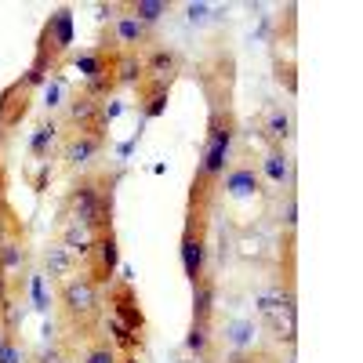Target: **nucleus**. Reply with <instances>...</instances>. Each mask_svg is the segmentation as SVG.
<instances>
[{
    "mask_svg": "<svg viewBox=\"0 0 363 363\" xmlns=\"http://www.w3.org/2000/svg\"><path fill=\"white\" fill-rule=\"evenodd\" d=\"M116 186L120 171L102 164V167H84L73 174L69 189L62 196V222L80 225L87 236H99L113 229V203H116Z\"/></svg>",
    "mask_w": 363,
    "mask_h": 363,
    "instance_id": "f257e3e1",
    "label": "nucleus"
},
{
    "mask_svg": "<svg viewBox=\"0 0 363 363\" xmlns=\"http://www.w3.org/2000/svg\"><path fill=\"white\" fill-rule=\"evenodd\" d=\"M55 309H58V323L66 330V345L73 349L77 342H91L95 335H102V320H106V301L102 291L91 284L84 272L55 284Z\"/></svg>",
    "mask_w": 363,
    "mask_h": 363,
    "instance_id": "f03ea898",
    "label": "nucleus"
},
{
    "mask_svg": "<svg viewBox=\"0 0 363 363\" xmlns=\"http://www.w3.org/2000/svg\"><path fill=\"white\" fill-rule=\"evenodd\" d=\"M69 55H73V8L62 4L44 18L40 33H37V48H33V62H29L26 73L44 87L51 73L66 66Z\"/></svg>",
    "mask_w": 363,
    "mask_h": 363,
    "instance_id": "7ed1b4c3",
    "label": "nucleus"
},
{
    "mask_svg": "<svg viewBox=\"0 0 363 363\" xmlns=\"http://www.w3.org/2000/svg\"><path fill=\"white\" fill-rule=\"evenodd\" d=\"M211 218H215V207H207V203H189V200H186V222H182L178 258H182V272H186L189 284H200V280L207 277Z\"/></svg>",
    "mask_w": 363,
    "mask_h": 363,
    "instance_id": "20e7f679",
    "label": "nucleus"
},
{
    "mask_svg": "<svg viewBox=\"0 0 363 363\" xmlns=\"http://www.w3.org/2000/svg\"><path fill=\"white\" fill-rule=\"evenodd\" d=\"M196 77H200V87H203L207 109H236V102H233L236 62H233V51L229 48H211L200 58Z\"/></svg>",
    "mask_w": 363,
    "mask_h": 363,
    "instance_id": "39448f33",
    "label": "nucleus"
},
{
    "mask_svg": "<svg viewBox=\"0 0 363 363\" xmlns=\"http://www.w3.org/2000/svg\"><path fill=\"white\" fill-rule=\"evenodd\" d=\"M265 196V182L258 171V157L255 153H233L225 174H222V186H218V200L229 203H255Z\"/></svg>",
    "mask_w": 363,
    "mask_h": 363,
    "instance_id": "423d86ee",
    "label": "nucleus"
},
{
    "mask_svg": "<svg viewBox=\"0 0 363 363\" xmlns=\"http://www.w3.org/2000/svg\"><path fill=\"white\" fill-rule=\"evenodd\" d=\"M106 131H91V128H66L62 135H58V164H62V171L77 174L84 167H91L102 153H106Z\"/></svg>",
    "mask_w": 363,
    "mask_h": 363,
    "instance_id": "0eeeda50",
    "label": "nucleus"
},
{
    "mask_svg": "<svg viewBox=\"0 0 363 363\" xmlns=\"http://www.w3.org/2000/svg\"><path fill=\"white\" fill-rule=\"evenodd\" d=\"M116 272H120V240H116V229L91 236V247L84 255V277L95 284L99 291H106L116 280Z\"/></svg>",
    "mask_w": 363,
    "mask_h": 363,
    "instance_id": "6e6552de",
    "label": "nucleus"
},
{
    "mask_svg": "<svg viewBox=\"0 0 363 363\" xmlns=\"http://www.w3.org/2000/svg\"><path fill=\"white\" fill-rule=\"evenodd\" d=\"M102 301L109 306V320L116 323H124L128 330H135V335H142L145 330V309H142V301H138V291L131 280H113L106 291H102Z\"/></svg>",
    "mask_w": 363,
    "mask_h": 363,
    "instance_id": "1a4fd4ad",
    "label": "nucleus"
},
{
    "mask_svg": "<svg viewBox=\"0 0 363 363\" xmlns=\"http://www.w3.org/2000/svg\"><path fill=\"white\" fill-rule=\"evenodd\" d=\"M37 80L29 77V73H22V77H15L4 91H0V131H15L22 120L29 116V109H33V99H37Z\"/></svg>",
    "mask_w": 363,
    "mask_h": 363,
    "instance_id": "9d476101",
    "label": "nucleus"
},
{
    "mask_svg": "<svg viewBox=\"0 0 363 363\" xmlns=\"http://www.w3.org/2000/svg\"><path fill=\"white\" fill-rule=\"evenodd\" d=\"M102 37L116 48V51H128V55H142L145 48H153V44H160V37H157V29H149V26H142L138 18H131V15H124L120 11L106 29H102Z\"/></svg>",
    "mask_w": 363,
    "mask_h": 363,
    "instance_id": "9b49d317",
    "label": "nucleus"
},
{
    "mask_svg": "<svg viewBox=\"0 0 363 363\" xmlns=\"http://www.w3.org/2000/svg\"><path fill=\"white\" fill-rule=\"evenodd\" d=\"M255 131H258L262 145H287L294 138V116H291V109L284 102H269L258 113Z\"/></svg>",
    "mask_w": 363,
    "mask_h": 363,
    "instance_id": "f8f14e48",
    "label": "nucleus"
},
{
    "mask_svg": "<svg viewBox=\"0 0 363 363\" xmlns=\"http://www.w3.org/2000/svg\"><path fill=\"white\" fill-rule=\"evenodd\" d=\"M109 124V109L106 102L91 99L87 91H73L69 102H66V128H91V131H106Z\"/></svg>",
    "mask_w": 363,
    "mask_h": 363,
    "instance_id": "ddd939ff",
    "label": "nucleus"
},
{
    "mask_svg": "<svg viewBox=\"0 0 363 363\" xmlns=\"http://www.w3.org/2000/svg\"><path fill=\"white\" fill-rule=\"evenodd\" d=\"M142 77H153V80H167V84H174L178 80V73H182V66H186V58H182V51L178 48H171V44H153V48H145L142 55Z\"/></svg>",
    "mask_w": 363,
    "mask_h": 363,
    "instance_id": "4468645a",
    "label": "nucleus"
},
{
    "mask_svg": "<svg viewBox=\"0 0 363 363\" xmlns=\"http://www.w3.org/2000/svg\"><path fill=\"white\" fill-rule=\"evenodd\" d=\"M258 171L265 186H277V189L294 186V164H291L287 145H265V153L258 157Z\"/></svg>",
    "mask_w": 363,
    "mask_h": 363,
    "instance_id": "2eb2a0df",
    "label": "nucleus"
},
{
    "mask_svg": "<svg viewBox=\"0 0 363 363\" xmlns=\"http://www.w3.org/2000/svg\"><path fill=\"white\" fill-rule=\"evenodd\" d=\"M171 87H174V84H167V80L142 77V80L135 84V106H138V113H142L145 120L164 116V113H167V102H171Z\"/></svg>",
    "mask_w": 363,
    "mask_h": 363,
    "instance_id": "dca6fc26",
    "label": "nucleus"
},
{
    "mask_svg": "<svg viewBox=\"0 0 363 363\" xmlns=\"http://www.w3.org/2000/svg\"><path fill=\"white\" fill-rule=\"evenodd\" d=\"M186 352L196 356L200 363H215L218 352H222V342H218V335H215V323H189Z\"/></svg>",
    "mask_w": 363,
    "mask_h": 363,
    "instance_id": "f3484780",
    "label": "nucleus"
},
{
    "mask_svg": "<svg viewBox=\"0 0 363 363\" xmlns=\"http://www.w3.org/2000/svg\"><path fill=\"white\" fill-rule=\"evenodd\" d=\"M77 272H80V258L69 247H62L58 240H55V244H48V251H44V277L48 280L62 284V280L77 277Z\"/></svg>",
    "mask_w": 363,
    "mask_h": 363,
    "instance_id": "a211bd4d",
    "label": "nucleus"
},
{
    "mask_svg": "<svg viewBox=\"0 0 363 363\" xmlns=\"http://www.w3.org/2000/svg\"><path fill=\"white\" fill-rule=\"evenodd\" d=\"M215 306H218V280L207 277L193 284V323H215Z\"/></svg>",
    "mask_w": 363,
    "mask_h": 363,
    "instance_id": "6ab92c4d",
    "label": "nucleus"
},
{
    "mask_svg": "<svg viewBox=\"0 0 363 363\" xmlns=\"http://www.w3.org/2000/svg\"><path fill=\"white\" fill-rule=\"evenodd\" d=\"M171 0H128V4H120V11L124 15H131V18H138L142 26H149V29H157L167 15H171Z\"/></svg>",
    "mask_w": 363,
    "mask_h": 363,
    "instance_id": "aec40b11",
    "label": "nucleus"
},
{
    "mask_svg": "<svg viewBox=\"0 0 363 363\" xmlns=\"http://www.w3.org/2000/svg\"><path fill=\"white\" fill-rule=\"evenodd\" d=\"M58 135H62V131H58V124H55L51 116H48V120H40L37 131H33V138H29V157L40 160V164H48V160H51V153L58 149Z\"/></svg>",
    "mask_w": 363,
    "mask_h": 363,
    "instance_id": "412c9836",
    "label": "nucleus"
},
{
    "mask_svg": "<svg viewBox=\"0 0 363 363\" xmlns=\"http://www.w3.org/2000/svg\"><path fill=\"white\" fill-rule=\"evenodd\" d=\"M80 363H120V352L113 349V342H109L106 335H95V338L84 345Z\"/></svg>",
    "mask_w": 363,
    "mask_h": 363,
    "instance_id": "4be33fe9",
    "label": "nucleus"
},
{
    "mask_svg": "<svg viewBox=\"0 0 363 363\" xmlns=\"http://www.w3.org/2000/svg\"><path fill=\"white\" fill-rule=\"evenodd\" d=\"M58 244L62 247H69L80 262H84V255H87V247H91V236L80 229V225H73V222H62V233H58Z\"/></svg>",
    "mask_w": 363,
    "mask_h": 363,
    "instance_id": "5701e85b",
    "label": "nucleus"
},
{
    "mask_svg": "<svg viewBox=\"0 0 363 363\" xmlns=\"http://www.w3.org/2000/svg\"><path fill=\"white\" fill-rule=\"evenodd\" d=\"M272 69H277V80L284 84V91H287V95H298V66H294V58L287 55H272Z\"/></svg>",
    "mask_w": 363,
    "mask_h": 363,
    "instance_id": "b1692460",
    "label": "nucleus"
},
{
    "mask_svg": "<svg viewBox=\"0 0 363 363\" xmlns=\"http://www.w3.org/2000/svg\"><path fill=\"white\" fill-rule=\"evenodd\" d=\"M0 363H29V349L18 338V330H8L4 342H0Z\"/></svg>",
    "mask_w": 363,
    "mask_h": 363,
    "instance_id": "393cba45",
    "label": "nucleus"
},
{
    "mask_svg": "<svg viewBox=\"0 0 363 363\" xmlns=\"http://www.w3.org/2000/svg\"><path fill=\"white\" fill-rule=\"evenodd\" d=\"M280 236H298V193H294V186H287V196H284Z\"/></svg>",
    "mask_w": 363,
    "mask_h": 363,
    "instance_id": "a878e982",
    "label": "nucleus"
},
{
    "mask_svg": "<svg viewBox=\"0 0 363 363\" xmlns=\"http://www.w3.org/2000/svg\"><path fill=\"white\" fill-rule=\"evenodd\" d=\"M29 363H73V349L66 342H51L40 352H29Z\"/></svg>",
    "mask_w": 363,
    "mask_h": 363,
    "instance_id": "bb28decb",
    "label": "nucleus"
},
{
    "mask_svg": "<svg viewBox=\"0 0 363 363\" xmlns=\"http://www.w3.org/2000/svg\"><path fill=\"white\" fill-rule=\"evenodd\" d=\"M233 363H280V359L272 352H265V349H247V352H236Z\"/></svg>",
    "mask_w": 363,
    "mask_h": 363,
    "instance_id": "cd10ccee",
    "label": "nucleus"
},
{
    "mask_svg": "<svg viewBox=\"0 0 363 363\" xmlns=\"http://www.w3.org/2000/svg\"><path fill=\"white\" fill-rule=\"evenodd\" d=\"M0 145H4V131H0ZM11 200H8V167H4V157H0V211H4Z\"/></svg>",
    "mask_w": 363,
    "mask_h": 363,
    "instance_id": "c85d7f7f",
    "label": "nucleus"
},
{
    "mask_svg": "<svg viewBox=\"0 0 363 363\" xmlns=\"http://www.w3.org/2000/svg\"><path fill=\"white\" fill-rule=\"evenodd\" d=\"M120 363H138V356H120Z\"/></svg>",
    "mask_w": 363,
    "mask_h": 363,
    "instance_id": "c756f323",
    "label": "nucleus"
}]
</instances>
